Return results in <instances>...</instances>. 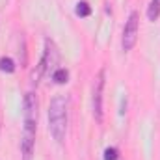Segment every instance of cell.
Instances as JSON below:
<instances>
[{
    "mask_svg": "<svg viewBox=\"0 0 160 160\" xmlns=\"http://www.w3.org/2000/svg\"><path fill=\"white\" fill-rule=\"evenodd\" d=\"M69 123V99L65 95H56L48 102V130L58 143L65 142Z\"/></svg>",
    "mask_w": 160,
    "mask_h": 160,
    "instance_id": "6da1fadb",
    "label": "cell"
},
{
    "mask_svg": "<svg viewBox=\"0 0 160 160\" xmlns=\"http://www.w3.org/2000/svg\"><path fill=\"white\" fill-rule=\"evenodd\" d=\"M104 84H106V71L101 69L95 84H93V95H91V108H93V118L97 123L104 121V110H102V95H104Z\"/></svg>",
    "mask_w": 160,
    "mask_h": 160,
    "instance_id": "7a4b0ae2",
    "label": "cell"
},
{
    "mask_svg": "<svg viewBox=\"0 0 160 160\" xmlns=\"http://www.w3.org/2000/svg\"><path fill=\"white\" fill-rule=\"evenodd\" d=\"M138 32H140V15L138 11H130L125 28H123V38H121V48L125 52L132 50L136 41H138Z\"/></svg>",
    "mask_w": 160,
    "mask_h": 160,
    "instance_id": "3957f363",
    "label": "cell"
},
{
    "mask_svg": "<svg viewBox=\"0 0 160 160\" xmlns=\"http://www.w3.org/2000/svg\"><path fill=\"white\" fill-rule=\"evenodd\" d=\"M36 127H38V121H24L22 138H21V158L22 160H34V149H36Z\"/></svg>",
    "mask_w": 160,
    "mask_h": 160,
    "instance_id": "277c9868",
    "label": "cell"
},
{
    "mask_svg": "<svg viewBox=\"0 0 160 160\" xmlns=\"http://www.w3.org/2000/svg\"><path fill=\"white\" fill-rule=\"evenodd\" d=\"M22 121H38V97L34 91H28L22 101Z\"/></svg>",
    "mask_w": 160,
    "mask_h": 160,
    "instance_id": "5b68a950",
    "label": "cell"
},
{
    "mask_svg": "<svg viewBox=\"0 0 160 160\" xmlns=\"http://www.w3.org/2000/svg\"><path fill=\"white\" fill-rule=\"evenodd\" d=\"M15 69H17V65H15V62L11 58H8V56H2L0 58V71L2 73L11 75V73H15Z\"/></svg>",
    "mask_w": 160,
    "mask_h": 160,
    "instance_id": "8992f818",
    "label": "cell"
},
{
    "mask_svg": "<svg viewBox=\"0 0 160 160\" xmlns=\"http://www.w3.org/2000/svg\"><path fill=\"white\" fill-rule=\"evenodd\" d=\"M160 17V0H151L149 8H147V19L149 21H157Z\"/></svg>",
    "mask_w": 160,
    "mask_h": 160,
    "instance_id": "52a82bcc",
    "label": "cell"
},
{
    "mask_svg": "<svg viewBox=\"0 0 160 160\" xmlns=\"http://www.w3.org/2000/svg\"><path fill=\"white\" fill-rule=\"evenodd\" d=\"M52 80H54L56 84H65V82L69 80V71H67L65 67H58V69H54V73H52Z\"/></svg>",
    "mask_w": 160,
    "mask_h": 160,
    "instance_id": "ba28073f",
    "label": "cell"
},
{
    "mask_svg": "<svg viewBox=\"0 0 160 160\" xmlns=\"http://www.w3.org/2000/svg\"><path fill=\"white\" fill-rule=\"evenodd\" d=\"M75 13H77L78 17H89V15H91V6H89L86 0H82V2H78V4H77Z\"/></svg>",
    "mask_w": 160,
    "mask_h": 160,
    "instance_id": "9c48e42d",
    "label": "cell"
},
{
    "mask_svg": "<svg viewBox=\"0 0 160 160\" xmlns=\"http://www.w3.org/2000/svg\"><path fill=\"white\" fill-rule=\"evenodd\" d=\"M119 158V151L116 147H108L104 151V160H118Z\"/></svg>",
    "mask_w": 160,
    "mask_h": 160,
    "instance_id": "30bf717a",
    "label": "cell"
}]
</instances>
